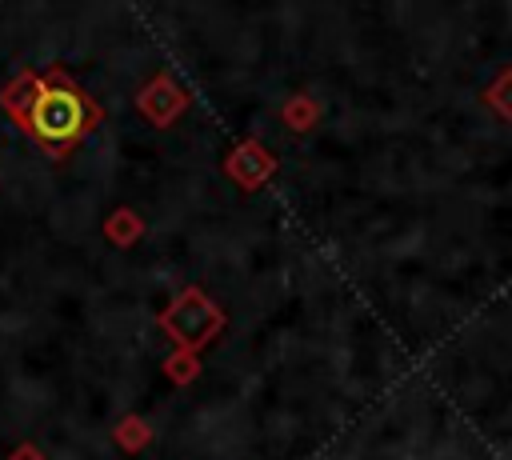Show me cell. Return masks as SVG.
Returning a JSON list of instances; mask_svg holds the SVG:
<instances>
[{"label":"cell","mask_w":512,"mask_h":460,"mask_svg":"<svg viewBox=\"0 0 512 460\" xmlns=\"http://www.w3.org/2000/svg\"><path fill=\"white\" fill-rule=\"evenodd\" d=\"M84 128V104L72 92H44L32 108V132L48 144H64Z\"/></svg>","instance_id":"cell-1"}]
</instances>
